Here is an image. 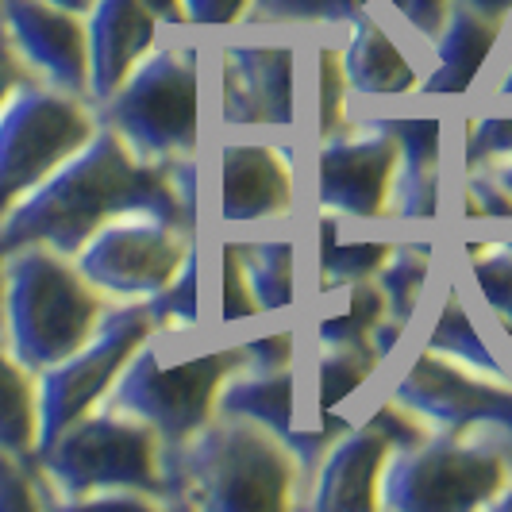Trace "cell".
Listing matches in <instances>:
<instances>
[{
  "label": "cell",
  "instance_id": "obj_30",
  "mask_svg": "<svg viewBox=\"0 0 512 512\" xmlns=\"http://www.w3.org/2000/svg\"><path fill=\"white\" fill-rule=\"evenodd\" d=\"M54 505V493L35 455H16L0 447V512H31Z\"/></svg>",
  "mask_w": 512,
  "mask_h": 512
},
{
  "label": "cell",
  "instance_id": "obj_23",
  "mask_svg": "<svg viewBox=\"0 0 512 512\" xmlns=\"http://www.w3.org/2000/svg\"><path fill=\"white\" fill-rule=\"evenodd\" d=\"M39 439V401H35V374L20 366L0 347V447L16 455H35Z\"/></svg>",
  "mask_w": 512,
  "mask_h": 512
},
{
  "label": "cell",
  "instance_id": "obj_28",
  "mask_svg": "<svg viewBox=\"0 0 512 512\" xmlns=\"http://www.w3.org/2000/svg\"><path fill=\"white\" fill-rule=\"evenodd\" d=\"M374 0H251L243 24L251 27H343Z\"/></svg>",
  "mask_w": 512,
  "mask_h": 512
},
{
  "label": "cell",
  "instance_id": "obj_11",
  "mask_svg": "<svg viewBox=\"0 0 512 512\" xmlns=\"http://www.w3.org/2000/svg\"><path fill=\"white\" fill-rule=\"evenodd\" d=\"M193 247V231L154 212H124L74 255V266L108 301H151L178 274Z\"/></svg>",
  "mask_w": 512,
  "mask_h": 512
},
{
  "label": "cell",
  "instance_id": "obj_22",
  "mask_svg": "<svg viewBox=\"0 0 512 512\" xmlns=\"http://www.w3.org/2000/svg\"><path fill=\"white\" fill-rule=\"evenodd\" d=\"M243 258V274L262 312H289L293 308V266L297 247L293 239H247L235 243Z\"/></svg>",
  "mask_w": 512,
  "mask_h": 512
},
{
  "label": "cell",
  "instance_id": "obj_46",
  "mask_svg": "<svg viewBox=\"0 0 512 512\" xmlns=\"http://www.w3.org/2000/svg\"><path fill=\"white\" fill-rule=\"evenodd\" d=\"M0 335H4V328H0Z\"/></svg>",
  "mask_w": 512,
  "mask_h": 512
},
{
  "label": "cell",
  "instance_id": "obj_33",
  "mask_svg": "<svg viewBox=\"0 0 512 512\" xmlns=\"http://www.w3.org/2000/svg\"><path fill=\"white\" fill-rule=\"evenodd\" d=\"M258 312L262 308H258L255 293L247 285L243 258H239V247L231 239V243H224V308H220V320L224 324H239V320H251Z\"/></svg>",
  "mask_w": 512,
  "mask_h": 512
},
{
  "label": "cell",
  "instance_id": "obj_8",
  "mask_svg": "<svg viewBox=\"0 0 512 512\" xmlns=\"http://www.w3.org/2000/svg\"><path fill=\"white\" fill-rule=\"evenodd\" d=\"M97 128L101 116L85 97L27 77L0 108V220Z\"/></svg>",
  "mask_w": 512,
  "mask_h": 512
},
{
  "label": "cell",
  "instance_id": "obj_17",
  "mask_svg": "<svg viewBox=\"0 0 512 512\" xmlns=\"http://www.w3.org/2000/svg\"><path fill=\"white\" fill-rule=\"evenodd\" d=\"M162 27L166 24L143 0H97V8L85 16V39H89L85 101L101 108L151 54V47L162 39Z\"/></svg>",
  "mask_w": 512,
  "mask_h": 512
},
{
  "label": "cell",
  "instance_id": "obj_9",
  "mask_svg": "<svg viewBox=\"0 0 512 512\" xmlns=\"http://www.w3.org/2000/svg\"><path fill=\"white\" fill-rule=\"evenodd\" d=\"M158 332L147 301H116L104 312L101 328L89 335L74 355L35 374V401H39V439L35 451L62 436L74 420L93 412L108 397L112 382L128 359Z\"/></svg>",
  "mask_w": 512,
  "mask_h": 512
},
{
  "label": "cell",
  "instance_id": "obj_7",
  "mask_svg": "<svg viewBox=\"0 0 512 512\" xmlns=\"http://www.w3.org/2000/svg\"><path fill=\"white\" fill-rule=\"evenodd\" d=\"M247 366L239 343L231 347H205L197 355L166 362L158 347V332L135 351L120 378L112 382L101 409L124 412L143 424H151L162 447L189 439L216 416V397L231 374Z\"/></svg>",
  "mask_w": 512,
  "mask_h": 512
},
{
  "label": "cell",
  "instance_id": "obj_37",
  "mask_svg": "<svg viewBox=\"0 0 512 512\" xmlns=\"http://www.w3.org/2000/svg\"><path fill=\"white\" fill-rule=\"evenodd\" d=\"M397 12H401V20L416 31V35H424V39H436L443 20H447V12H451V4L455 0H389Z\"/></svg>",
  "mask_w": 512,
  "mask_h": 512
},
{
  "label": "cell",
  "instance_id": "obj_3",
  "mask_svg": "<svg viewBox=\"0 0 512 512\" xmlns=\"http://www.w3.org/2000/svg\"><path fill=\"white\" fill-rule=\"evenodd\" d=\"M108 297L54 247L27 243L0 258V328L8 355L31 374L74 355L101 328Z\"/></svg>",
  "mask_w": 512,
  "mask_h": 512
},
{
  "label": "cell",
  "instance_id": "obj_18",
  "mask_svg": "<svg viewBox=\"0 0 512 512\" xmlns=\"http://www.w3.org/2000/svg\"><path fill=\"white\" fill-rule=\"evenodd\" d=\"M397 143V166L389 185L393 220L420 224L439 216V162H443V120L439 116H366Z\"/></svg>",
  "mask_w": 512,
  "mask_h": 512
},
{
  "label": "cell",
  "instance_id": "obj_1",
  "mask_svg": "<svg viewBox=\"0 0 512 512\" xmlns=\"http://www.w3.org/2000/svg\"><path fill=\"white\" fill-rule=\"evenodd\" d=\"M124 212H154L185 231H197V212L185 208L170 166L135 158L120 131H93L66 162H58L35 189H27L0 220V258L27 243L54 247L74 258L93 231Z\"/></svg>",
  "mask_w": 512,
  "mask_h": 512
},
{
  "label": "cell",
  "instance_id": "obj_34",
  "mask_svg": "<svg viewBox=\"0 0 512 512\" xmlns=\"http://www.w3.org/2000/svg\"><path fill=\"white\" fill-rule=\"evenodd\" d=\"M466 216L512 220V197L489 178V170H470V181H466Z\"/></svg>",
  "mask_w": 512,
  "mask_h": 512
},
{
  "label": "cell",
  "instance_id": "obj_43",
  "mask_svg": "<svg viewBox=\"0 0 512 512\" xmlns=\"http://www.w3.org/2000/svg\"><path fill=\"white\" fill-rule=\"evenodd\" d=\"M489 509H497V512H512V478H509V486L501 489L493 501H489Z\"/></svg>",
  "mask_w": 512,
  "mask_h": 512
},
{
  "label": "cell",
  "instance_id": "obj_6",
  "mask_svg": "<svg viewBox=\"0 0 512 512\" xmlns=\"http://www.w3.org/2000/svg\"><path fill=\"white\" fill-rule=\"evenodd\" d=\"M512 455L486 436L432 432L393 447L378 486V509L389 512H470L509 486Z\"/></svg>",
  "mask_w": 512,
  "mask_h": 512
},
{
  "label": "cell",
  "instance_id": "obj_15",
  "mask_svg": "<svg viewBox=\"0 0 512 512\" xmlns=\"http://www.w3.org/2000/svg\"><path fill=\"white\" fill-rule=\"evenodd\" d=\"M0 24L24 66L51 89L85 97L89 89V39L85 20L51 0H0Z\"/></svg>",
  "mask_w": 512,
  "mask_h": 512
},
{
  "label": "cell",
  "instance_id": "obj_2",
  "mask_svg": "<svg viewBox=\"0 0 512 512\" xmlns=\"http://www.w3.org/2000/svg\"><path fill=\"white\" fill-rule=\"evenodd\" d=\"M166 509L282 512L301 505V462L270 428L216 412L189 439L162 447Z\"/></svg>",
  "mask_w": 512,
  "mask_h": 512
},
{
  "label": "cell",
  "instance_id": "obj_29",
  "mask_svg": "<svg viewBox=\"0 0 512 512\" xmlns=\"http://www.w3.org/2000/svg\"><path fill=\"white\" fill-rule=\"evenodd\" d=\"M197 282H201V270H197V247H189V255L181 258L178 274L154 293L151 301V320L162 335L189 332L197 328L201 320V301H197Z\"/></svg>",
  "mask_w": 512,
  "mask_h": 512
},
{
  "label": "cell",
  "instance_id": "obj_39",
  "mask_svg": "<svg viewBox=\"0 0 512 512\" xmlns=\"http://www.w3.org/2000/svg\"><path fill=\"white\" fill-rule=\"evenodd\" d=\"M462 8H470V12H478V16H486L493 24H505L512 12V0H455Z\"/></svg>",
  "mask_w": 512,
  "mask_h": 512
},
{
  "label": "cell",
  "instance_id": "obj_42",
  "mask_svg": "<svg viewBox=\"0 0 512 512\" xmlns=\"http://www.w3.org/2000/svg\"><path fill=\"white\" fill-rule=\"evenodd\" d=\"M51 4H58L62 12H74V16H81V20H85V16L97 8V0H51Z\"/></svg>",
  "mask_w": 512,
  "mask_h": 512
},
{
  "label": "cell",
  "instance_id": "obj_21",
  "mask_svg": "<svg viewBox=\"0 0 512 512\" xmlns=\"http://www.w3.org/2000/svg\"><path fill=\"white\" fill-rule=\"evenodd\" d=\"M393 243L382 239H343L339 216L320 212V293H339L355 282L378 278Z\"/></svg>",
  "mask_w": 512,
  "mask_h": 512
},
{
  "label": "cell",
  "instance_id": "obj_38",
  "mask_svg": "<svg viewBox=\"0 0 512 512\" xmlns=\"http://www.w3.org/2000/svg\"><path fill=\"white\" fill-rule=\"evenodd\" d=\"M27 77H31V70L24 66V58L16 54V47H12V35H8V27L0 24V108H4V101L24 85Z\"/></svg>",
  "mask_w": 512,
  "mask_h": 512
},
{
  "label": "cell",
  "instance_id": "obj_40",
  "mask_svg": "<svg viewBox=\"0 0 512 512\" xmlns=\"http://www.w3.org/2000/svg\"><path fill=\"white\" fill-rule=\"evenodd\" d=\"M154 16L166 27H181L185 24V12H181V0H143Z\"/></svg>",
  "mask_w": 512,
  "mask_h": 512
},
{
  "label": "cell",
  "instance_id": "obj_41",
  "mask_svg": "<svg viewBox=\"0 0 512 512\" xmlns=\"http://www.w3.org/2000/svg\"><path fill=\"white\" fill-rule=\"evenodd\" d=\"M482 170H489V178L497 181L505 193L512 197V158H505V162H493V166H482Z\"/></svg>",
  "mask_w": 512,
  "mask_h": 512
},
{
  "label": "cell",
  "instance_id": "obj_45",
  "mask_svg": "<svg viewBox=\"0 0 512 512\" xmlns=\"http://www.w3.org/2000/svg\"><path fill=\"white\" fill-rule=\"evenodd\" d=\"M501 247H505V251H509V255H512V239H509V243H501Z\"/></svg>",
  "mask_w": 512,
  "mask_h": 512
},
{
  "label": "cell",
  "instance_id": "obj_19",
  "mask_svg": "<svg viewBox=\"0 0 512 512\" xmlns=\"http://www.w3.org/2000/svg\"><path fill=\"white\" fill-rule=\"evenodd\" d=\"M343 27H347V39H343L339 58H343L347 89L355 97L389 101V97L420 93V77L412 70V62L378 20H370L366 12H359L351 24Z\"/></svg>",
  "mask_w": 512,
  "mask_h": 512
},
{
  "label": "cell",
  "instance_id": "obj_10",
  "mask_svg": "<svg viewBox=\"0 0 512 512\" xmlns=\"http://www.w3.org/2000/svg\"><path fill=\"white\" fill-rule=\"evenodd\" d=\"M393 401L432 432L497 439L512 455V385L420 351L393 385Z\"/></svg>",
  "mask_w": 512,
  "mask_h": 512
},
{
  "label": "cell",
  "instance_id": "obj_12",
  "mask_svg": "<svg viewBox=\"0 0 512 512\" xmlns=\"http://www.w3.org/2000/svg\"><path fill=\"white\" fill-rule=\"evenodd\" d=\"M428 436V428L401 409L393 397L370 420L351 424L343 436L324 451L320 466L312 470L308 493L301 505L316 512H370L378 509L385 459L393 447H409Z\"/></svg>",
  "mask_w": 512,
  "mask_h": 512
},
{
  "label": "cell",
  "instance_id": "obj_27",
  "mask_svg": "<svg viewBox=\"0 0 512 512\" xmlns=\"http://www.w3.org/2000/svg\"><path fill=\"white\" fill-rule=\"evenodd\" d=\"M347 293V308L332 312L320 320L316 328V347H374L370 332L385 320V297L378 282H355L343 289Z\"/></svg>",
  "mask_w": 512,
  "mask_h": 512
},
{
  "label": "cell",
  "instance_id": "obj_14",
  "mask_svg": "<svg viewBox=\"0 0 512 512\" xmlns=\"http://www.w3.org/2000/svg\"><path fill=\"white\" fill-rule=\"evenodd\" d=\"M293 39H235L224 47V124L231 131L297 124Z\"/></svg>",
  "mask_w": 512,
  "mask_h": 512
},
{
  "label": "cell",
  "instance_id": "obj_4",
  "mask_svg": "<svg viewBox=\"0 0 512 512\" xmlns=\"http://www.w3.org/2000/svg\"><path fill=\"white\" fill-rule=\"evenodd\" d=\"M201 54L189 39H158L128 81L97 108L101 124L120 131L135 158L174 166L197 158L201 128Z\"/></svg>",
  "mask_w": 512,
  "mask_h": 512
},
{
  "label": "cell",
  "instance_id": "obj_32",
  "mask_svg": "<svg viewBox=\"0 0 512 512\" xmlns=\"http://www.w3.org/2000/svg\"><path fill=\"white\" fill-rule=\"evenodd\" d=\"M512 158V116H478L466 131V166L482 170Z\"/></svg>",
  "mask_w": 512,
  "mask_h": 512
},
{
  "label": "cell",
  "instance_id": "obj_20",
  "mask_svg": "<svg viewBox=\"0 0 512 512\" xmlns=\"http://www.w3.org/2000/svg\"><path fill=\"white\" fill-rule=\"evenodd\" d=\"M497 35H501V24H493V20L462 8V4H451L439 35L432 39L439 62L428 74V81H420V93L424 97H459V93H466L474 85V77L482 74L489 51L497 47Z\"/></svg>",
  "mask_w": 512,
  "mask_h": 512
},
{
  "label": "cell",
  "instance_id": "obj_13",
  "mask_svg": "<svg viewBox=\"0 0 512 512\" xmlns=\"http://www.w3.org/2000/svg\"><path fill=\"white\" fill-rule=\"evenodd\" d=\"M397 166V143L370 120L320 139L316 151V201L339 220H378L389 212V185Z\"/></svg>",
  "mask_w": 512,
  "mask_h": 512
},
{
  "label": "cell",
  "instance_id": "obj_25",
  "mask_svg": "<svg viewBox=\"0 0 512 512\" xmlns=\"http://www.w3.org/2000/svg\"><path fill=\"white\" fill-rule=\"evenodd\" d=\"M432 274V247L428 243H401L393 247V255L385 258V266L378 270V289L385 297V316L397 320L401 328H409L416 305H420V293L428 285Z\"/></svg>",
  "mask_w": 512,
  "mask_h": 512
},
{
  "label": "cell",
  "instance_id": "obj_36",
  "mask_svg": "<svg viewBox=\"0 0 512 512\" xmlns=\"http://www.w3.org/2000/svg\"><path fill=\"white\" fill-rule=\"evenodd\" d=\"M239 347L247 355V366H293V359H297V335L289 328L258 335V339H243Z\"/></svg>",
  "mask_w": 512,
  "mask_h": 512
},
{
  "label": "cell",
  "instance_id": "obj_35",
  "mask_svg": "<svg viewBox=\"0 0 512 512\" xmlns=\"http://www.w3.org/2000/svg\"><path fill=\"white\" fill-rule=\"evenodd\" d=\"M181 12H185V24L216 31V27H231L247 20L251 0H181Z\"/></svg>",
  "mask_w": 512,
  "mask_h": 512
},
{
  "label": "cell",
  "instance_id": "obj_44",
  "mask_svg": "<svg viewBox=\"0 0 512 512\" xmlns=\"http://www.w3.org/2000/svg\"><path fill=\"white\" fill-rule=\"evenodd\" d=\"M497 97H512V58H509V66H505V77H501V85H497Z\"/></svg>",
  "mask_w": 512,
  "mask_h": 512
},
{
  "label": "cell",
  "instance_id": "obj_16",
  "mask_svg": "<svg viewBox=\"0 0 512 512\" xmlns=\"http://www.w3.org/2000/svg\"><path fill=\"white\" fill-rule=\"evenodd\" d=\"M293 208L289 147L262 139H228L220 147V220L228 228H255L282 220Z\"/></svg>",
  "mask_w": 512,
  "mask_h": 512
},
{
  "label": "cell",
  "instance_id": "obj_5",
  "mask_svg": "<svg viewBox=\"0 0 512 512\" xmlns=\"http://www.w3.org/2000/svg\"><path fill=\"white\" fill-rule=\"evenodd\" d=\"M54 505H85L104 489H139L166 509L162 439L151 424L124 412L97 409L74 420L62 436L35 451Z\"/></svg>",
  "mask_w": 512,
  "mask_h": 512
},
{
  "label": "cell",
  "instance_id": "obj_31",
  "mask_svg": "<svg viewBox=\"0 0 512 512\" xmlns=\"http://www.w3.org/2000/svg\"><path fill=\"white\" fill-rule=\"evenodd\" d=\"M316 77H320V108H316V128H320V139L332 135V131L347 128V74H343V58L332 43H320L316 51Z\"/></svg>",
  "mask_w": 512,
  "mask_h": 512
},
{
  "label": "cell",
  "instance_id": "obj_24",
  "mask_svg": "<svg viewBox=\"0 0 512 512\" xmlns=\"http://www.w3.org/2000/svg\"><path fill=\"white\" fill-rule=\"evenodd\" d=\"M424 347L436 351V355H443V359L462 362V366L474 370V374H486V378H497V382H509L505 366L493 359L489 343L482 339V332L474 328V320H470L466 305L459 301V293H451V297L443 301V312H439L436 328H432V335H428Z\"/></svg>",
  "mask_w": 512,
  "mask_h": 512
},
{
  "label": "cell",
  "instance_id": "obj_26",
  "mask_svg": "<svg viewBox=\"0 0 512 512\" xmlns=\"http://www.w3.org/2000/svg\"><path fill=\"white\" fill-rule=\"evenodd\" d=\"M382 366L374 347H316V412L332 416Z\"/></svg>",
  "mask_w": 512,
  "mask_h": 512
}]
</instances>
